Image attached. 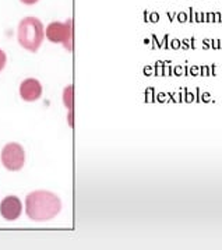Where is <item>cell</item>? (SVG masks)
<instances>
[{"label":"cell","instance_id":"cell-1","mask_svg":"<svg viewBox=\"0 0 222 250\" xmlns=\"http://www.w3.org/2000/svg\"><path fill=\"white\" fill-rule=\"evenodd\" d=\"M61 210L59 196L48 190H35L25 197V212L30 220L45 222L53 220Z\"/></svg>","mask_w":222,"mask_h":250},{"label":"cell","instance_id":"cell-2","mask_svg":"<svg viewBox=\"0 0 222 250\" xmlns=\"http://www.w3.org/2000/svg\"><path fill=\"white\" fill-rule=\"evenodd\" d=\"M45 38V28L40 19L25 17L22 19L17 28V40L24 49L37 52Z\"/></svg>","mask_w":222,"mask_h":250},{"label":"cell","instance_id":"cell-3","mask_svg":"<svg viewBox=\"0 0 222 250\" xmlns=\"http://www.w3.org/2000/svg\"><path fill=\"white\" fill-rule=\"evenodd\" d=\"M45 37L53 43H61L67 50H73V20H67L66 22L53 21L46 30Z\"/></svg>","mask_w":222,"mask_h":250},{"label":"cell","instance_id":"cell-4","mask_svg":"<svg viewBox=\"0 0 222 250\" xmlns=\"http://www.w3.org/2000/svg\"><path fill=\"white\" fill-rule=\"evenodd\" d=\"M1 164L7 170L17 172L25 164V151L19 143H9L1 150Z\"/></svg>","mask_w":222,"mask_h":250},{"label":"cell","instance_id":"cell-5","mask_svg":"<svg viewBox=\"0 0 222 250\" xmlns=\"http://www.w3.org/2000/svg\"><path fill=\"white\" fill-rule=\"evenodd\" d=\"M22 214V203L16 196H7L0 203V215L6 221L19 220Z\"/></svg>","mask_w":222,"mask_h":250},{"label":"cell","instance_id":"cell-6","mask_svg":"<svg viewBox=\"0 0 222 250\" xmlns=\"http://www.w3.org/2000/svg\"><path fill=\"white\" fill-rule=\"evenodd\" d=\"M42 95V85L37 79H25L20 85V97L25 102H34Z\"/></svg>","mask_w":222,"mask_h":250},{"label":"cell","instance_id":"cell-7","mask_svg":"<svg viewBox=\"0 0 222 250\" xmlns=\"http://www.w3.org/2000/svg\"><path fill=\"white\" fill-rule=\"evenodd\" d=\"M63 102H64L66 108L73 112V85L66 87V90L63 92Z\"/></svg>","mask_w":222,"mask_h":250},{"label":"cell","instance_id":"cell-8","mask_svg":"<svg viewBox=\"0 0 222 250\" xmlns=\"http://www.w3.org/2000/svg\"><path fill=\"white\" fill-rule=\"evenodd\" d=\"M6 62H7V56H6L4 50L0 49V71L4 69V66H6Z\"/></svg>","mask_w":222,"mask_h":250},{"label":"cell","instance_id":"cell-9","mask_svg":"<svg viewBox=\"0 0 222 250\" xmlns=\"http://www.w3.org/2000/svg\"><path fill=\"white\" fill-rule=\"evenodd\" d=\"M20 1L24 3V4H27V6H32V4L38 3V0H20Z\"/></svg>","mask_w":222,"mask_h":250}]
</instances>
